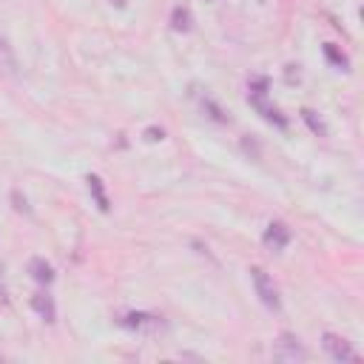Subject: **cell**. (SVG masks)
Returning <instances> with one entry per match:
<instances>
[{"mask_svg":"<svg viewBox=\"0 0 364 364\" xmlns=\"http://www.w3.org/2000/svg\"><path fill=\"white\" fill-rule=\"evenodd\" d=\"M171 28H173V31H188V28H191V11H188L185 6H176V9L171 11Z\"/></svg>","mask_w":364,"mask_h":364,"instance_id":"cell-10","label":"cell"},{"mask_svg":"<svg viewBox=\"0 0 364 364\" xmlns=\"http://www.w3.org/2000/svg\"><path fill=\"white\" fill-rule=\"evenodd\" d=\"M210 3H216V0H210Z\"/></svg>","mask_w":364,"mask_h":364,"instance_id":"cell-15","label":"cell"},{"mask_svg":"<svg viewBox=\"0 0 364 364\" xmlns=\"http://www.w3.org/2000/svg\"><path fill=\"white\" fill-rule=\"evenodd\" d=\"M247 102H250L267 122H273V125H279V128L287 125V119L279 114V108L267 102V80H256V82L250 85V91H247Z\"/></svg>","mask_w":364,"mask_h":364,"instance_id":"cell-1","label":"cell"},{"mask_svg":"<svg viewBox=\"0 0 364 364\" xmlns=\"http://www.w3.org/2000/svg\"><path fill=\"white\" fill-rule=\"evenodd\" d=\"M250 279H253V287H256L259 301H262L267 310L279 313V310H282V299H279V287L273 284L270 273H267L264 267H250Z\"/></svg>","mask_w":364,"mask_h":364,"instance_id":"cell-2","label":"cell"},{"mask_svg":"<svg viewBox=\"0 0 364 364\" xmlns=\"http://www.w3.org/2000/svg\"><path fill=\"white\" fill-rule=\"evenodd\" d=\"M324 57L336 65V68H341V71H347L350 68V60H347V54L344 51H338L333 43H324Z\"/></svg>","mask_w":364,"mask_h":364,"instance_id":"cell-11","label":"cell"},{"mask_svg":"<svg viewBox=\"0 0 364 364\" xmlns=\"http://www.w3.org/2000/svg\"><path fill=\"white\" fill-rule=\"evenodd\" d=\"M301 119H304V122L310 125V131H313V134H321V136L327 134V128H324V122H321V119H316V114H313L310 108H301Z\"/></svg>","mask_w":364,"mask_h":364,"instance_id":"cell-12","label":"cell"},{"mask_svg":"<svg viewBox=\"0 0 364 364\" xmlns=\"http://www.w3.org/2000/svg\"><path fill=\"white\" fill-rule=\"evenodd\" d=\"M145 136H148L151 142H156V139H162L165 134H162V128H159V131H156V128H148V131H145Z\"/></svg>","mask_w":364,"mask_h":364,"instance_id":"cell-13","label":"cell"},{"mask_svg":"<svg viewBox=\"0 0 364 364\" xmlns=\"http://www.w3.org/2000/svg\"><path fill=\"white\" fill-rule=\"evenodd\" d=\"M273 358H279V361H304V358H307V350L299 344L296 336L284 333V336L279 338L276 350H273Z\"/></svg>","mask_w":364,"mask_h":364,"instance_id":"cell-4","label":"cell"},{"mask_svg":"<svg viewBox=\"0 0 364 364\" xmlns=\"http://www.w3.org/2000/svg\"><path fill=\"white\" fill-rule=\"evenodd\" d=\"M321 347H324V353H327L333 361H338V364H344V361H358V353L350 347V341L341 338V336H336V333H324V336H321Z\"/></svg>","mask_w":364,"mask_h":364,"instance_id":"cell-3","label":"cell"},{"mask_svg":"<svg viewBox=\"0 0 364 364\" xmlns=\"http://www.w3.org/2000/svg\"><path fill=\"white\" fill-rule=\"evenodd\" d=\"M119 324L128 330H156L162 321H159V316H151V313H125L119 318Z\"/></svg>","mask_w":364,"mask_h":364,"instance_id":"cell-6","label":"cell"},{"mask_svg":"<svg viewBox=\"0 0 364 364\" xmlns=\"http://www.w3.org/2000/svg\"><path fill=\"white\" fill-rule=\"evenodd\" d=\"M108 3H111V6H117V9H122V6H125V0H108Z\"/></svg>","mask_w":364,"mask_h":364,"instance_id":"cell-14","label":"cell"},{"mask_svg":"<svg viewBox=\"0 0 364 364\" xmlns=\"http://www.w3.org/2000/svg\"><path fill=\"white\" fill-rule=\"evenodd\" d=\"M28 270H31L34 282H40V284H48V282L54 279V267H51L46 259H31V262H28Z\"/></svg>","mask_w":364,"mask_h":364,"instance_id":"cell-8","label":"cell"},{"mask_svg":"<svg viewBox=\"0 0 364 364\" xmlns=\"http://www.w3.org/2000/svg\"><path fill=\"white\" fill-rule=\"evenodd\" d=\"M262 242L270 247V250H284L287 245H290V228L284 225V222H270L267 228H264V236H262Z\"/></svg>","mask_w":364,"mask_h":364,"instance_id":"cell-5","label":"cell"},{"mask_svg":"<svg viewBox=\"0 0 364 364\" xmlns=\"http://www.w3.org/2000/svg\"><path fill=\"white\" fill-rule=\"evenodd\" d=\"M88 191H91V196H94L97 208H100L102 213H108V210H111V202H108L105 188H102V179H100L97 173H88Z\"/></svg>","mask_w":364,"mask_h":364,"instance_id":"cell-7","label":"cell"},{"mask_svg":"<svg viewBox=\"0 0 364 364\" xmlns=\"http://www.w3.org/2000/svg\"><path fill=\"white\" fill-rule=\"evenodd\" d=\"M31 307H34L46 321H54V316H57L54 301H51V296H46V293H34V296H31Z\"/></svg>","mask_w":364,"mask_h":364,"instance_id":"cell-9","label":"cell"}]
</instances>
